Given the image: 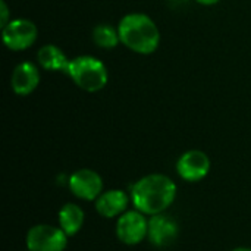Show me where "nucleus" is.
I'll use <instances>...</instances> for the list:
<instances>
[{"mask_svg":"<svg viewBox=\"0 0 251 251\" xmlns=\"http://www.w3.org/2000/svg\"><path fill=\"white\" fill-rule=\"evenodd\" d=\"M196 1L200 3V4H203V6H213V4L219 3L221 0H196Z\"/></svg>","mask_w":251,"mask_h":251,"instance_id":"nucleus-16","label":"nucleus"},{"mask_svg":"<svg viewBox=\"0 0 251 251\" xmlns=\"http://www.w3.org/2000/svg\"><path fill=\"white\" fill-rule=\"evenodd\" d=\"M68 246V235L59 226L35 225L26 234L29 251H63Z\"/></svg>","mask_w":251,"mask_h":251,"instance_id":"nucleus-5","label":"nucleus"},{"mask_svg":"<svg viewBox=\"0 0 251 251\" xmlns=\"http://www.w3.org/2000/svg\"><path fill=\"white\" fill-rule=\"evenodd\" d=\"M149 221L140 210H128L122 213L116 222V235L126 246H137L147 238Z\"/></svg>","mask_w":251,"mask_h":251,"instance_id":"nucleus-6","label":"nucleus"},{"mask_svg":"<svg viewBox=\"0 0 251 251\" xmlns=\"http://www.w3.org/2000/svg\"><path fill=\"white\" fill-rule=\"evenodd\" d=\"M129 197L122 190H109L99 196L96 200V209L103 218H116L126 212Z\"/></svg>","mask_w":251,"mask_h":251,"instance_id":"nucleus-11","label":"nucleus"},{"mask_svg":"<svg viewBox=\"0 0 251 251\" xmlns=\"http://www.w3.org/2000/svg\"><path fill=\"white\" fill-rule=\"evenodd\" d=\"M66 75L85 93H97L109 82L107 66L91 54H81L71 59Z\"/></svg>","mask_w":251,"mask_h":251,"instance_id":"nucleus-3","label":"nucleus"},{"mask_svg":"<svg viewBox=\"0 0 251 251\" xmlns=\"http://www.w3.org/2000/svg\"><path fill=\"white\" fill-rule=\"evenodd\" d=\"M231 251H251V249H247V247H238V249H234Z\"/></svg>","mask_w":251,"mask_h":251,"instance_id":"nucleus-17","label":"nucleus"},{"mask_svg":"<svg viewBox=\"0 0 251 251\" xmlns=\"http://www.w3.org/2000/svg\"><path fill=\"white\" fill-rule=\"evenodd\" d=\"M84 210L78 204L68 203L59 210V226L68 237H74L81 231L84 225Z\"/></svg>","mask_w":251,"mask_h":251,"instance_id":"nucleus-13","label":"nucleus"},{"mask_svg":"<svg viewBox=\"0 0 251 251\" xmlns=\"http://www.w3.org/2000/svg\"><path fill=\"white\" fill-rule=\"evenodd\" d=\"M28 251H29V250H28Z\"/></svg>","mask_w":251,"mask_h":251,"instance_id":"nucleus-18","label":"nucleus"},{"mask_svg":"<svg viewBox=\"0 0 251 251\" xmlns=\"http://www.w3.org/2000/svg\"><path fill=\"white\" fill-rule=\"evenodd\" d=\"M93 41L97 47L104 50L115 49L119 43V31L118 26H113L112 24H97L93 29Z\"/></svg>","mask_w":251,"mask_h":251,"instance_id":"nucleus-14","label":"nucleus"},{"mask_svg":"<svg viewBox=\"0 0 251 251\" xmlns=\"http://www.w3.org/2000/svg\"><path fill=\"white\" fill-rule=\"evenodd\" d=\"M68 185L75 197L85 201L97 200L99 196L103 193V179L96 171L91 169L75 171L69 176Z\"/></svg>","mask_w":251,"mask_h":251,"instance_id":"nucleus-7","label":"nucleus"},{"mask_svg":"<svg viewBox=\"0 0 251 251\" xmlns=\"http://www.w3.org/2000/svg\"><path fill=\"white\" fill-rule=\"evenodd\" d=\"M41 75L38 66L32 62H21L15 66L10 75V87L12 91L19 97H26L32 94L38 84Z\"/></svg>","mask_w":251,"mask_h":251,"instance_id":"nucleus-10","label":"nucleus"},{"mask_svg":"<svg viewBox=\"0 0 251 251\" xmlns=\"http://www.w3.org/2000/svg\"><path fill=\"white\" fill-rule=\"evenodd\" d=\"M178 234H179V226L174 218L159 213V215H153L149 219L147 238L154 247L163 249L172 246L176 241Z\"/></svg>","mask_w":251,"mask_h":251,"instance_id":"nucleus-9","label":"nucleus"},{"mask_svg":"<svg viewBox=\"0 0 251 251\" xmlns=\"http://www.w3.org/2000/svg\"><path fill=\"white\" fill-rule=\"evenodd\" d=\"M176 197L175 182L162 174L146 175L131 187V201L144 215L163 213Z\"/></svg>","mask_w":251,"mask_h":251,"instance_id":"nucleus-1","label":"nucleus"},{"mask_svg":"<svg viewBox=\"0 0 251 251\" xmlns=\"http://www.w3.org/2000/svg\"><path fill=\"white\" fill-rule=\"evenodd\" d=\"M121 44L137 54H151L159 49L160 31L156 22L143 12H131L118 24Z\"/></svg>","mask_w":251,"mask_h":251,"instance_id":"nucleus-2","label":"nucleus"},{"mask_svg":"<svg viewBox=\"0 0 251 251\" xmlns=\"http://www.w3.org/2000/svg\"><path fill=\"white\" fill-rule=\"evenodd\" d=\"M38 65L49 72H65L69 66V59L65 51L56 44H44L37 51Z\"/></svg>","mask_w":251,"mask_h":251,"instance_id":"nucleus-12","label":"nucleus"},{"mask_svg":"<svg viewBox=\"0 0 251 251\" xmlns=\"http://www.w3.org/2000/svg\"><path fill=\"white\" fill-rule=\"evenodd\" d=\"M178 175L187 182H197L210 172V159L201 150H188L176 162Z\"/></svg>","mask_w":251,"mask_h":251,"instance_id":"nucleus-8","label":"nucleus"},{"mask_svg":"<svg viewBox=\"0 0 251 251\" xmlns=\"http://www.w3.org/2000/svg\"><path fill=\"white\" fill-rule=\"evenodd\" d=\"M37 37H38L37 25L26 18L10 19V22L1 28L3 43L12 51L28 50L35 44Z\"/></svg>","mask_w":251,"mask_h":251,"instance_id":"nucleus-4","label":"nucleus"},{"mask_svg":"<svg viewBox=\"0 0 251 251\" xmlns=\"http://www.w3.org/2000/svg\"><path fill=\"white\" fill-rule=\"evenodd\" d=\"M9 22H10V19H9V7H7V3H6V0H0V26L3 28Z\"/></svg>","mask_w":251,"mask_h":251,"instance_id":"nucleus-15","label":"nucleus"}]
</instances>
